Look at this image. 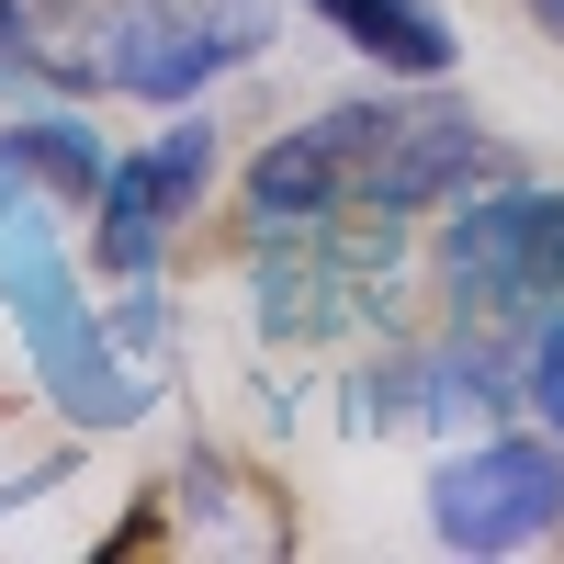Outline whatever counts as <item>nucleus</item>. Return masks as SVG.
Segmentation results:
<instances>
[{
  "label": "nucleus",
  "mask_w": 564,
  "mask_h": 564,
  "mask_svg": "<svg viewBox=\"0 0 564 564\" xmlns=\"http://www.w3.org/2000/svg\"><path fill=\"white\" fill-rule=\"evenodd\" d=\"M0 305H12V327H23L34 384L68 406V430H135V417H148L159 384L113 350L102 305L79 294V271L57 249V204H45L12 159H0Z\"/></svg>",
  "instance_id": "nucleus-1"
},
{
  "label": "nucleus",
  "mask_w": 564,
  "mask_h": 564,
  "mask_svg": "<svg viewBox=\"0 0 564 564\" xmlns=\"http://www.w3.org/2000/svg\"><path fill=\"white\" fill-rule=\"evenodd\" d=\"M260 45H271V0H79L68 34H45V68L68 90H124V102L181 113Z\"/></svg>",
  "instance_id": "nucleus-2"
},
{
  "label": "nucleus",
  "mask_w": 564,
  "mask_h": 564,
  "mask_svg": "<svg viewBox=\"0 0 564 564\" xmlns=\"http://www.w3.org/2000/svg\"><path fill=\"white\" fill-rule=\"evenodd\" d=\"M441 294H452L463 339H520L531 350V327L564 316V193L553 181L497 170L441 215Z\"/></svg>",
  "instance_id": "nucleus-3"
},
{
  "label": "nucleus",
  "mask_w": 564,
  "mask_h": 564,
  "mask_svg": "<svg viewBox=\"0 0 564 564\" xmlns=\"http://www.w3.org/2000/svg\"><path fill=\"white\" fill-rule=\"evenodd\" d=\"M430 531L452 553H520L564 531V441L553 430H486L430 475Z\"/></svg>",
  "instance_id": "nucleus-4"
},
{
  "label": "nucleus",
  "mask_w": 564,
  "mask_h": 564,
  "mask_svg": "<svg viewBox=\"0 0 564 564\" xmlns=\"http://www.w3.org/2000/svg\"><path fill=\"white\" fill-rule=\"evenodd\" d=\"M497 170L475 102H441V79L430 102H361V215H441Z\"/></svg>",
  "instance_id": "nucleus-5"
},
{
  "label": "nucleus",
  "mask_w": 564,
  "mask_h": 564,
  "mask_svg": "<svg viewBox=\"0 0 564 564\" xmlns=\"http://www.w3.org/2000/svg\"><path fill=\"white\" fill-rule=\"evenodd\" d=\"M204 181H215V124H204V113H181V124L148 135V148H124V159L102 170V193H90L102 271H113V282H148V271L170 260V238L193 226Z\"/></svg>",
  "instance_id": "nucleus-6"
},
{
  "label": "nucleus",
  "mask_w": 564,
  "mask_h": 564,
  "mask_svg": "<svg viewBox=\"0 0 564 564\" xmlns=\"http://www.w3.org/2000/svg\"><path fill=\"white\" fill-rule=\"evenodd\" d=\"M361 215V102H327L316 124L271 135V148L238 170V226L249 249H282V238H316V226Z\"/></svg>",
  "instance_id": "nucleus-7"
},
{
  "label": "nucleus",
  "mask_w": 564,
  "mask_h": 564,
  "mask_svg": "<svg viewBox=\"0 0 564 564\" xmlns=\"http://www.w3.org/2000/svg\"><path fill=\"white\" fill-rule=\"evenodd\" d=\"M305 12L339 34V45H361L372 68L417 79V90H430V79H452V57H463V45H452V23H441V0H305Z\"/></svg>",
  "instance_id": "nucleus-8"
},
{
  "label": "nucleus",
  "mask_w": 564,
  "mask_h": 564,
  "mask_svg": "<svg viewBox=\"0 0 564 564\" xmlns=\"http://www.w3.org/2000/svg\"><path fill=\"white\" fill-rule=\"evenodd\" d=\"M0 159H12L45 204H90L102 193V124H79V113H23V124H0Z\"/></svg>",
  "instance_id": "nucleus-9"
},
{
  "label": "nucleus",
  "mask_w": 564,
  "mask_h": 564,
  "mask_svg": "<svg viewBox=\"0 0 564 564\" xmlns=\"http://www.w3.org/2000/svg\"><path fill=\"white\" fill-rule=\"evenodd\" d=\"M520 406L564 441V316H542V327H531V350H520Z\"/></svg>",
  "instance_id": "nucleus-10"
},
{
  "label": "nucleus",
  "mask_w": 564,
  "mask_h": 564,
  "mask_svg": "<svg viewBox=\"0 0 564 564\" xmlns=\"http://www.w3.org/2000/svg\"><path fill=\"white\" fill-rule=\"evenodd\" d=\"M520 12H531V23H542V34L564 45V0H520Z\"/></svg>",
  "instance_id": "nucleus-11"
}]
</instances>
